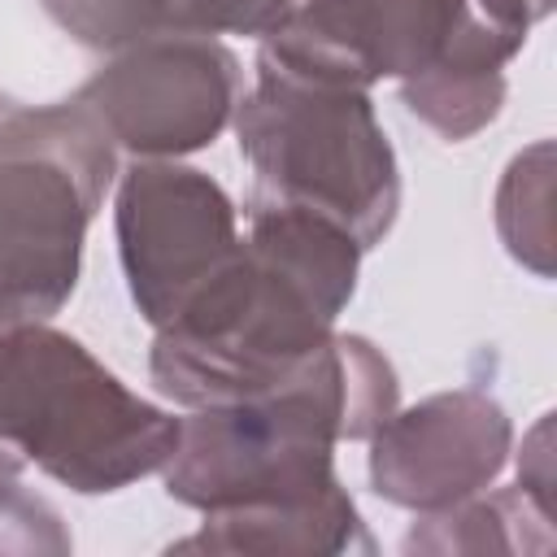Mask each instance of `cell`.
<instances>
[{
	"mask_svg": "<svg viewBox=\"0 0 557 557\" xmlns=\"http://www.w3.org/2000/svg\"><path fill=\"white\" fill-rule=\"evenodd\" d=\"M361 244L331 218L248 205V239L157 326L152 383L183 409L257 400L305 379L335 344Z\"/></svg>",
	"mask_w": 557,
	"mask_h": 557,
	"instance_id": "1",
	"label": "cell"
},
{
	"mask_svg": "<svg viewBox=\"0 0 557 557\" xmlns=\"http://www.w3.org/2000/svg\"><path fill=\"white\" fill-rule=\"evenodd\" d=\"M396 370L370 339L335 335L292 387L178 418L174 453L161 466L165 492L200 513L322 496L339 483L335 444L370 440L396 409Z\"/></svg>",
	"mask_w": 557,
	"mask_h": 557,
	"instance_id": "2",
	"label": "cell"
},
{
	"mask_svg": "<svg viewBox=\"0 0 557 557\" xmlns=\"http://www.w3.org/2000/svg\"><path fill=\"white\" fill-rule=\"evenodd\" d=\"M178 418L131 392L74 335L0 318V444L70 492H122L165 466Z\"/></svg>",
	"mask_w": 557,
	"mask_h": 557,
	"instance_id": "3",
	"label": "cell"
},
{
	"mask_svg": "<svg viewBox=\"0 0 557 557\" xmlns=\"http://www.w3.org/2000/svg\"><path fill=\"white\" fill-rule=\"evenodd\" d=\"M231 122L252 170V200L313 209L361 248L392 231L400 170L366 87L257 61V87L239 96Z\"/></svg>",
	"mask_w": 557,
	"mask_h": 557,
	"instance_id": "4",
	"label": "cell"
},
{
	"mask_svg": "<svg viewBox=\"0 0 557 557\" xmlns=\"http://www.w3.org/2000/svg\"><path fill=\"white\" fill-rule=\"evenodd\" d=\"M117 174L113 139L78 104L0 117V318L48 322L78 287L87 226Z\"/></svg>",
	"mask_w": 557,
	"mask_h": 557,
	"instance_id": "5",
	"label": "cell"
},
{
	"mask_svg": "<svg viewBox=\"0 0 557 557\" xmlns=\"http://www.w3.org/2000/svg\"><path fill=\"white\" fill-rule=\"evenodd\" d=\"M244 70L213 35H152L104 61L74 100L100 122L113 148L178 161L213 144L235 117Z\"/></svg>",
	"mask_w": 557,
	"mask_h": 557,
	"instance_id": "6",
	"label": "cell"
},
{
	"mask_svg": "<svg viewBox=\"0 0 557 557\" xmlns=\"http://www.w3.org/2000/svg\"><path fill=\"white\" fill-rule=\"evenodd\" d=\"M113 218L131 300L152 331L239 248L231 196L178 161L139 157L117 183Z\"/></svg>",
	"mask_w": 557,
	"mask_h": 557,
	"instance_id": "7",
	"label": "cell"
},
{
	"mask_svg": "<svg viewBox=\"0 0 557 557\" xmlns=\"http://www.w3.org/2000/svg\"><path fill=\"white\" fill-rule=\"evenodd\" d=\"M466 9L470 0H300L261 35L257 61L370 91L426 70Z\"/></svg>",
	"mask_w": 557,
	"mask_h": 557,
	"instance_id": "8",
	"label": "cell"
},
{
	"mask_svg": "<svg viewBox=\"0 0 557 557\" xmlns=\"http://www.w3.org/2000/svg\"><path fill=\"white\" fill-rule=\"evenodd\" d=\"M509 413L487 392H435L392 409L370 431V483L383 500L431 513L487 492L509 461Z\"/></svg>",
	"mask_w": 557,
	"mask_h": 557,
	"instance_id": "9",
	"label": "cell"
},
{
	"mask_svg": "<svg viewBox=\"0 0 557 557\" xmlns=\"http://www.w3.org/2000/svg\"><path fill=\"white\" fill-rule=\"evenodd\" d=\"M522 44L527 39L466 9V17L457 22L440 57L426 70L400 78L405 109L418 122H426L440 139L457 144L479 135L487 122H496L505 104V65L522 52Z\"/></svg>",
	"mask_w": 557,
	"mask_h": 557,
	"instance_id": "10",
	"label": "cell"
},
{
	"mask_svg": "<svg viewBox=\"0 0 557 557\" xmlns=\"http://www.w3.org/2000/svg\"><path fill=\"white\" fill-rule=\"evenodd\" d=\"M374 540L366 522L335 483L322 496L292 500V505H244V509H213L205 527L178 540L170 553H261V557H331V553H370Z\"/></svg>",
	"mask_w": 557,
	"mask_h": 557,
	"instance_id": "11",
	"label": "cell"
},
{
	"mask_svg": "<svg viewBox=\"0 0 557 557\" xmlns=\"http://www.w3.org/2000/svg\"><path fill=\"white\" fill-rule=\"evenodd\" d=\"M553 513L540 509L522 487L474 492L457 505L418 513L405 535V553H548Z\"/></svg>",
	"mask_w": 557,
	"mask_h": 557,
	"instance_id": "12",
	"label": "cell"
},
{
	"mask_svg": "<svg viewBox=\"0 0 557 557\" xmlns=\"http://www.w3.org/2000/svg\"><path fill=\"white\" fill-rule=\"evenodd\" d=\"M548 144H535L531 152L513 157L505 170V183L496 191V226L505 248L527 261L535 274H553V231H548Z\"/></svg>",
	"mask_w": 557,
	"mask_h": 557,
	"instance_id": "13",
	"label": "cell"
},
{
	"mask_svg": "<svg viewBox=\"0 0 557 557\" xmlns=\"http://www.w3.org/2000/svg\"><path fill=\"white\" fill-rule=\"evenodd\" d=\"M48 17L87 48L122 52L139 39L170 35V0H44Z\"/></svg>",
	"mask_w": 557,
	"mask_h": 557,
	"instance_id": "14",
	"label": "cell"
},
{
	"mask_svg": "<svg viewBox=\"0 0 557 557\" xmlns=\"http://www.w3.org/2000/svg\"><path fill=\"white\" fill-rule=\"evenodd\" d=\"M22 457L0 444V553H70V535L48 500L22 487Z\"/></svg>",
	"mask_w": 557,
	"mask_h": 557,
	"instance_id": "15",
	"label": "cell"
},
{
	"mask_svg": "<svg viewBox=\"0 0 557 557\" xmlns=\"http://www.w3.org/2000/svg\"><path fill=\"white\" fill-rule=\"evenodd\" d=\"M296 0H170V26L183 35H270Z\"/></svg>",
	"mask_w": 557,
	"mask_h": 557,
	"instance_id": "16",
	"label": "cell"
},
{
	"mask_svg": "<svg viewBox=\"0 0 557 557\" xmlns=\"http://www.w3.org/2000/svg\"><path fill=\"white\" fill-rule=\"evenodd\" d=\"M522 461H531L535 470H518V487L553 513V453H548V413L535 422V431L522 440Z\"/></svg>",
	"mask_w": 557,
	"mask_h": 557,
	"instance_id": "17",
	"label": "cell"
},
{
	"mask_svg": "<svg viewBox=\"0 0 557 557\" xmlns=\"http://www.w3.org/2000/svg\"><path fill=\"white\" fill-rule=\"evenodd\" d=\"M470 9H474L479 17H487L492 26H500V30L518 35V39H527L531 26H535L540 17H548L553 0H470Z\"/></svg>",
	"mask_w": 557,
	"mask_h": 557,
	"instance_id": "18",
	"label": "cell"
},
{
	"mask_svg": "<svg viewBox=\"0 0 557 557\" xmlns=\"http://www.w3.org/2000/svg\"><path fill=\"white\" fill-rule=\"evenodd\" d=\"M9 104H13V100H9V96H0V117L9 113Z\"/></svg>",
	"mask_w": 557,
	"mask_h": 557,
	"instance_id": "19",
	"label": "cell"
}]
</instances>
